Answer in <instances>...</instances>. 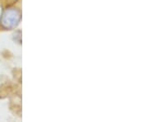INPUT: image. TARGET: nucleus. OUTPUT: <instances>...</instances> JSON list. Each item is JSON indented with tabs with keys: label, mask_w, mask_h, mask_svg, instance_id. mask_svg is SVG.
I'll list each match as a JSON object with an SVG mask.
<instances>
[{
	"label": "nucleus",
	"mask_w": 148,
	"mask_h": 122,
	"mask_svg": "<svg viewBox=\"0 0 148 122\" xmlns=\"http://www.w3.org/2000/svg\"><path fill=\"white\" fill-rule=\"evenodd\" d=\"M20 20V12L15 8H9L3 12L1 17V25L6 29H11L16 27Z\"/></svg>",
	"instance_id": "f257e3e1"
}]
</instances>
